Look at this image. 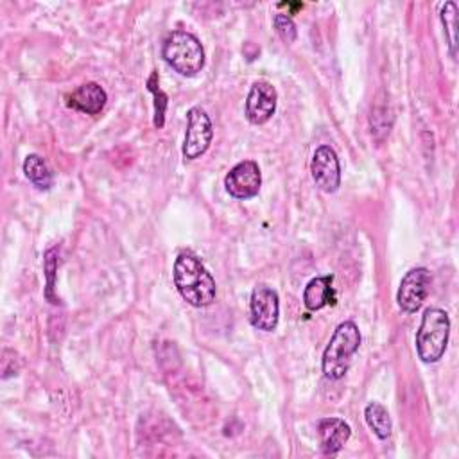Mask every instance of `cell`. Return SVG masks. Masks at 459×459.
<instances>
[{
    "label": "cell",
    "instance_id": "7c38bea8",
    "mask_svg": "<svg viewBox=\"0 0 459 459\" xmlns=\"http://www.w3.org/2000/svg\"><path fill=\"white\" fill-rule=\"evenodd\" d=\"M106 99V91L100 84L84 82L75 91H72V95L68 97V106L88 115H97L104 108Z\"/></svg>",
    "mask_w": 459,
    "mask_h": 459
},
{
    "label": "cell",
    "instance_id": "9a60e30c",
    "mask_svg": "<svg viewBox=\"0 0 459 459\" xmlns=\"http://www.w3.org/2000/svg\"><path fill=\"white\" fill-rule=\"evenodd\" d=\"M364 418L368 427L375 432L377 437L385 439L391 434V416L384 405L378 402H371L364 409Z\"/></svg>",
    "mask_w": 459,
    "mask_h": 459
},
{
    "label": "cell",
    "instance_id": "5bb4252c",
    "mask_svg": "<svg viewBox=\"0 0 459 459\" xmlns=\"http://www.w3.org/2000/svg\"><path fill=\"white\" fill-rule=\"evenodd\" d=\"M23 172L27 179L39 190H48L52 186V170L41 156L29 154L23 161Z\"/></svg>",
    "mask_w": 459,
    "mask_h": 459
},
{
    "label": "cell",
    "instance_id": "7a4b0ae2",
    "mask_svg": "<svg viewBox=\"0 0 459 459\" xmlns=\"http://www.w3.org/2000/svg\"><path fill=\"white\" fill-rule=\"evenodd\" d=\"M360 332L353 321H342L337 325L325 353H323V373L325 377L337 380L342 378L350 368L351 357L359 350Z\"/></svg>",
    "mask_w": 459,
    "mask_h": 459
},
{
    "label": "cell",
    "instance_id": "5b68a950",
    "mask_svg": "<svg viewBox=\"0 0 459 459\" xmlns=\"http://www.w3.org/2000/svg\"><path fill=\"white\" fill-rule=\"evenodd\" d=\"M188 127L185 133V142H183V156L186 160H195L201 154L206 152L210 147L213 129H212V120L206 115L204 109L201 108H190L186 113Z\"/></svg>",
    "mask_w": 459,
    "mask_h": 459
},
{
    "label": "cell",
    "instance_id": "ac0fdd59",
    "mask_svg": "<svg viewBox=\"0 0 459 459\" xmlns=\"http://www.w3.org/2000/svg\"><path fill=\"white\" fill-rule=\"evenodd\" d=\"M274 29L283 41L290 43L296 39V25L289 14H283V13L274 14Z\"/></svg>",
    "mask_w": 459,
    "mask_h": 459
},
{
    "label": "cell",
    "instance_id": "6da1fadb",
    "mask_svg": "<svg viewBox=\"0 0 459 459\" xmlns=\"http://www.w3.org/2000/svg\"><path fill=\"white\" fill-rule=\"evenodd\" d=\"M174 285L192 307H206L215 299V281L201 260L183 251L174 262Z\"/></svg>",
    "mask_w": 459,
    "mask_h": 459
},
{
    "label": "cell",
    "instance_id": "4fadbf2b",
    "mask_svg": "<svg viewBox=\"0 0 459 459\" xmlns=\"http://www.w3.org/2000/svg\"><path fill=\"white\" fill-rule=\"evenodd\" d=\"M332 281L333 276H316L307 283L303 303L308 310H319L326 303H332Z\"/></svg>",
    "mask_w": 459,
    "mask_h": 459
},
{
    "label": "cell",
    "instance_id": "9c48e42d",
    "mask_svg": "<svg viewBox=\"0 0 459 459\" xmlns=\"http://www.w3.org/2000/svg\"><path fill=\"white\" fill-rule=\"evenodd\" d=\"M429 285H430V274L425 267H416L405 273L396 294V301L400 308L409 314L416 312L427 298Z\"/></svg>",
    "mask_w": 459,
    "mask_h": 459
},
{
    "label": "cell",
    "instance_id": "d6986e66",
    "mask_svg": "<svg viewBox=\"0 0 459 459\" xmlns=\"http://www.w3.org/2000/svg\"><path fill=\"white\" fill-rule=\"evenodd\" d=\"M57 269V249L52 247L45 253V274H47V290L45 296L47 299H50V303H56V299L52 298V289H54V273Z\"/></svg>",
    "mask_w": 459,
    "mask_h": 459
},
{
    "label": "cell",
    "instance_id": "2e32d148",
    "mask_svg": "<svg viewBox=\"0 0 459 459\" xmlns=\"http://www.w3.org/2000/svg\"><path fill=\"white\" fill-rule=\"evenodd\" d=\"M441 22L446 29L448 36V45H450V54L455 57V45H457V5L455 2H445L441 7Z\"/></svg>",
    "mask_w": 459,
    "mask_h": 459
},
{
    "label": "cell",
    "instance_id": "52a82bcc",
    "mask_svg": "<svg viewBox=\"0 0 459 459\" xmlns=\"http://www.w3.org/2000/svg\"><path fill=\"white\" fill-rule=\"evenodd\" d=\"M260 185H262L260 167L251 160H244L237 163L224 178V186L228 194L235 199L255 197L260 190Z\"/></svg>",
    "mask_w": 459,
    "mask_h": 459
},
{
    "label": "cell",
    "instance_id": "30bf717a",
    "mask_svg": "<svg viewBox=\"0 0 459 459\" xmlns=\"http://www.w3.org/2000/svg\"><path fill=\"white\" fill-rule=\"evenodd\" d=\"M276 90L267 81L253 82L246 99V117L251 124H265L276 111Z\"/></svg>",
    "mask_w": 459,
    "mask_h": 459
},
{
    "label": "cell",
    "instance_id": "ba28073f",
    "mask_svg": "<svg viewBox=\"0 0 459 459\" xmlns=\"http://www.w3.org/2000/svg\"><path fill=\"white\" fill-rule=\"evenodd\" d=\"M310 172L316 186L323 192H335L341 185V167L335 151L330 145H321L314 151Z\"/></svg>",
    "mask_w": 459,
    "mask_h": 459
},
{
    "label": "cell",
    "instance_id": "e0dca14e",
    "mask_svg": "<svg viewBox=\"0 0 459 459\" xmlns=\"http://www.w3.org/2000/svg\"><path fill=\"white\" fill-rule=\"evenodd\" d=\"M147 88L154 95V126L158 129L163 127L165 124V109H167V95L160 90L158 86V74L152 72L151 77L147 79Z\"/></svg>",
    "mask_w": 459,
    "mask_h": 459
},
{
    "label": "cell",
    "instance_id": "277c9868",
    "mask_svg": "<svg viewBox=\"0 0 459 459\" xmlns=\"http://www.w3.org/2000/svg\"><path fill=\"white\" fill-rule=\"evenodd\" d=\"M163 59L178 74L192 77L204 66V50L199 39L186 30H172L161 48Z\"/></svg>",
    "mask_w": 459,
    "mask_h": 459
},
{
    "label": "cell",
    "instance_id": "3957f363",
    "mask_svg": "<svg viewBox=\"0 0 459 459\" xmlns=\"http://www.w3.org/2000/svg\"><path fill=\"white\" fill-rule=\"evenodd\" d=\"M448 335H450L448 314L436 307L427 308L421 317V325L416 332L418 357L427 364L437 362L446 350Z\"/></svg>",
    "mask_w": 459,
    "mask_h": 459
},
{
    "label": "cell",
    "instance_id": "8fae6325",
    "mask_svg": "<svg viewBox=\"0 0 459 459\" xmlns=\"http://www.w3.org/2000/svg\"><path fill=\"white\" fill-rule=\"evenodd\" d=\"M319 446L325 455L337 454L350 439V425L341 418H323L317 423Z\"/></svg>",
    "mask_w": 459,
    "mask_h": 459
},
{
    "label": "cell",
    "instance_id": "8992f818",
    "mask_svg": "<svg viewBox=\"0 0 459 459\" xmlns=\"http://www.w3.org/2000/svg\"><path fill=\"white\" fill-rule=\"evenodd\" d=\"M280 303L274 289L267 285H256L251 292L249 301V319L251 325L264 332H273L278 325Z\"/></svg>",
    "mask_w": 459,
    "mask_h": 459
}]
</instances>
